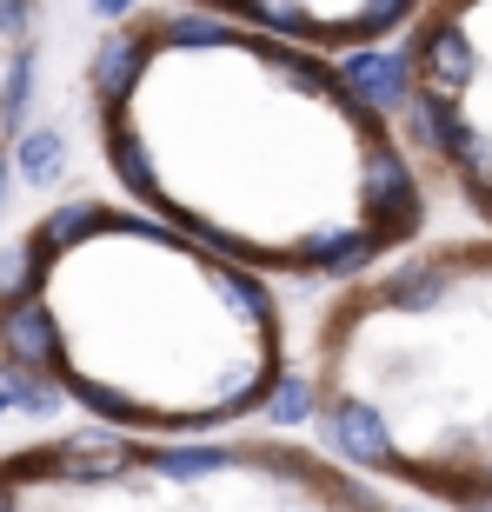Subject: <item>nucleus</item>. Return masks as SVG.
Wrapping results in <instances>:
<instances>
[{
  "label": "nucleus",
  "mask_w": 492,
  "mask_h": 512,
  "mask_svg": "<svg viewBox=\"0 0 492 512\" xmlns=\"http://www.w3.org/2000/svg\"><path fill=\"white\" fill-rule=\"evenodd\" d=\"M0 512H393L353 466L280 433H67L0 453Z\"/></svg>",
  "instance_id": "obj_4"
},
{
  "label": "nucleus",
  "mask_w": 492,
  "mask_h": 512,
  "mask_svg": "<svg viewBox=\"0 0 492 512\" xmlns=\"http://www.w3.org/2000/svg\"><path fill=\"white\" fill-rule=\"evenodd\" d=\"M313 433L360 479L492 512V247L439 240L366 266L313 326Z\"/></svg>",
  "instance_id": "obj_3"
},
{
  "label": "nucleus",
  "mask_w": 492,
  "mask_h": 512,
  "mask_svg": "<svg viewBox=\"0 0 492 512\" xmlns=\"http://www.w3.org/2000/svg\"><path fill=\"white\" fill-rule=\"evenodd\" d=\"M180 7L246 20L260 34L300 40L313 54H366L419 14V0H180Z\"/></svg>",
  "instance_id": "obj_6"
},
{
  "label": "nucleus",
  "mask_w": 492,
  "mask_h": 512,
  "mask_svg": "<svg viewBox=\"0 0 492 512\" xmlns=\"http://www.w3.org/2000/svg\"><path fill=\"white\" fill-rule=\"evenodd\" d=\"M27 14H34V0H0V27L7 34H27Z\"/></svg>",
  "instance_id": "obj_8"
},
{
  "label": "nucleus",
  "mask_w": 492,
  "mask_h": 512,
  "mask_svg": "<svg viewBox=\"0 0 492 512\" xmlns=\"http://www.w3.org/2000/svg\"><path fill=\"white\" fill-rule=\"evenodd\" d=\"M60 167H67V140H60V127H34L14 147V173H27V180H54Z\"/></svg>",
  "instance_id": "obj_7"
},
{
  "label": "nucleus",
  "mask_w": 492,
  "mask_h": 512,
  "mask_svg": "<svg viewBox=\"0 0 492 512\" xmlns=\"http://www.w3.org/2000/svg\"><path fill=\"white\" fill-rule=\"evenodd\" d=\"M40 386L114 433H220L286 386V320L260 273L140 207L67 200L20 233Z\"/></svg>",
  "instance_id": "obj_2"
},
{
  "label": "nucleus",
  "mask_w": 492,
  "mask_h": 512,
  "mask_svg": "<svg viewBox=\"0 0 492 512\" xmlns=\"http://www.w3.org/2000/svg\"><path fill=\"white\" fill-rule=\"evenodd\" d=\"M399 107L492 227V0H419L399 54Z\"/></svg>",
  "instance_id": "obj_5"
},
{
  "label": "nucleus",
  "mask_w": 492,
  "mask_h": 512,
  "mask_svg": "<svg viewBox=\"0 0 492 512\" xmlns=\"http://www.w3.org/2000/svg\"><path fill=\"white\" fill-rule=\"evenodd\" d=\"M87 94L114 187L260 280H353L426 227L386 107L300 40L140 0L94 40Z\"/></svg>",
  "instance_id": "obj_1"
},
{
  "label": "nucleus",
  "mask_w": 492,
  "mask_h": 512,
  "mask_svg": "<svg viewBox=\"0 0 492 512\" xmlns=\"http://www.w3.org/2000/svg\"><path fill=\"white\" fill-rule=\"evenodd\" d=\"M133 7H140V0H94L100 20H120V14H133Z\"/></svg>",
  "instance_id": "obj_9"
}]
</instances>
